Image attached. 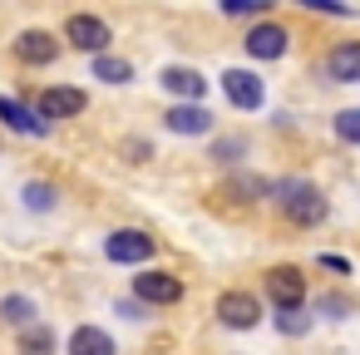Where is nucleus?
<instances>
[{"instance_id": "obj_1", "label": "nucleus", "mask_w": 360, "mask_h": 355, "mask_svg": "<svg viewBox=\"0 0 360 355\" xmlns=\"http://www.w3.org/2000/svg\"><path fill=\"white\" fill-rule=\"evenodd\" d=\"M266 193H271L276 212H281L291 227H316V222H326V198H321L316 183H306V178H281V183H271Z\"/></svg>"}, {"instance_id": "obj_2", "label": "nucleus", "mask_w": 360, "mask_h": 355, "mask_svg": "<svg viewBox=\"0 0 360 355\" xmlns=\"http://www.w3.org/2000/svg\"><path fill=\"white\" fill-rule=\"evenodd\" d=\"M104 257H109V262H119V266H139V262H148V257H153V237H148V232H139V227H119V232H109Z\"/></svg>"}, {"instance_id": "obj_3", "label": "nucleus", "mask_w": 360, "mask_h": 355, "mask_svg": "<svg viewBox=\"0 0 360 355\" xmlns=\"http://www.w3.org/2000/svg\"><path fill=\"white\" fill-rule=\"evenodd\" d=\"M266 296H271L276 311H301V301H306V276H301L296 266H271V271H266Z\"/></svg>"}, {"instance_id": "obj_4", "label": "nucleus", "mask_w": 360, "mask_h": 355, "mask_svg": "<svg viewBox=\"0 0 360 355\" xmlns=\"http://www.w3.org/2000/svg\"><path fill=\"white\" fill-rule=\"evenodd\" d=\"M65 35H70V45H75V50L94 55V60H99V55H104V45L114 40V35H109V25H104L99 15H70V20H65Z\"/></svg>"}, {"instance_id": "obj_5", "label": "nucleus", "mask_w": 360, "mask_h": 355, "mask_svg": "<svg viewBox=\"0 0 360 355\" xmlns=\"http://www.w3.org/2000/svg\"><path fill=\"white\" fill-rule=\"evenodd\" d=\"M286 45H291V35H286V25H276V20L252 25V30H247V40H242V50H247L252 60H281V55H286Z\"/></svg>"}, {"instance_id": "obj_6", "label": "nucleus", "mask_w": 360, "mask_h": 355, "mask_svg": "<svg viewBox=\"0 0 360 355\" xmlns=\"http://www.w3.org/2000/svg\"><path fill=\"white\" fill-rule=\"evenodd\" d=\"M222 94H227V104L232 109H262V99H266V84L252 75V70H227L222 75Z\"/></svg>"}, {"instance_id": "obj_7", "label": "nucleus", "mask_w": 360, "mask_h": 355, "mask_svg": "<svg viewBox=\"0 0 360 355\" xmlns=\"http://www.w3.org/2000/svg\"><path fill=\"white\" fill-rule=\"evenodd\" d=\"M134 296L143 306H178L183 301V281L168 276V271H143V276H134Z\"/></svg>"}, {"instance_id": "obj_8", "label": "nucleus", "mask_w": 360, "mask_h": 355, "mask_svg": "<svg viewBox=\"0 0 360 355\" xmlns=\"http://www.w3.org/2000/svg\"><path fill=\"white\" fill-rule=\"evenodd\" d=\"M84 104H89L84 89H75V84H50V89L40 94V109H35V114L50 124V119H75V114H84Z\"/></svg>"}, {"instance_id": "obj_9", "label": "nucleus", "mask_w": 360, "mask_h": 355, "mask_svg": "<svg viewBox=\"0 0 360 355\" xmlns=\"http://www.w3.org/2000/svg\"><path fill=\"white\" fill-rule=\"evenodd\" d=\"M217 316H222V325H232V330H252V325L262 321V301L247 296V291H222V296H217Z\"/></svg>"}, {"instance_id": "obj_10", "label": "nucleus", "mask_w": 360, "mask_h": 355, "mask_svg": "<svg viewBox=\"0 0 360 355\" xmlns=\"http://www.w3.org/2000/svg\"><path fill=\"white\" fill-rule=\"evenodd\" d=\"M163 129L168 134H212V114L202 109V104H173L168 114H163Z\"/></svg>"}, {"instance_id": "obj_11", "label": "nucleus", "mask_w": 360, "mask_h": 355, "mask_svg": "<svg viewBox=\"0 0 360 355\" xmlns=\"http://www.w3.org/2000/svg\"><path fill=\"white\" fill-rule=\"evenodd\" d=\"M158 84H163L168 94H178L183 104H198V99H202V89H207V79H202L198 70H183V65H168V70L158 75Z\"/></svg>"}, {"instance_id": "obj_12", "label": "nucleus", "mask_w": 360, "mask_h": 355, "mask_svg": "<svg viewBox=\"0 0 360 355\" xmlns=\"http://www.w3.org/2000/svg\"><path fill=\"white\" fill-rule=\"evenodd\" d=\"M326 75L335 84H360V40H345L326 55Z\"/></svg>"}, {"instance_id": "obj_13", "label": "nucleus", "mask_w": 360, "mask_h": 355, "mask_svg": "<svg viewBox=\"0 0 360 355\" xmlns=\"http://www.w3.org/2000/svg\"><path fill=\"white\" fill-rule=\"evenodd\" d=\"M15 55H20L25 65H55V60H60V45H55V35H45V30H25V35L15 40Z\"/></svg>"}, {"instance_id": "obj_14", "label": "nucleus", "mask_w": 360, "mask_h": 355, "mask_svg": "<svg viewBox=\"0 0 360 355\" xmlns=\"http://www.w3.org/2000/svg\"><path fill=\"white\" fill-rule=\"evenodd\" d=\"M0 124H6L11 134H45L50 129L35 109H25L20 99H6V94H0Z\"/></svg>"}, {"instance_id": "obj_15", "label": "nucleus", "mask_w": 360, "mask_h": 355, "mask_svg": "<svg viewBox=\"0 0 360 355\" xmlns=\"http://www.w3.org/2000/svg\"><path fill=\"white\" fill-rule=\"evenodd\" d=\"M70 355H119V350H114V335H109V330H99V325H75Z\"/></svg>"}, {"instance_id": "obj_16", "label": "nucleus", "mask_w": 360, "mask_h": 355, "mask_svg": "<svg viewBox=\"0 0 360 355\" xmlns=\"http://www.w3.org/2000/svg\"><path fill=\"white\" fill-rule=\"evenodd\" d=\"M0 321L30 330V321H35V301H30V296H6V301H0Z\"/></svg>"}, {"instance_id": "obj_17", "label": "nucleus", "mask_w": 360, "mask_h": 355, "mask_svg": "<svg viewBox=\"0 0 360 355\" xmlns=\"http://www.w3.org/2000/svg\"><path fill=\"white\" fill-rule=\"evenodd\" d=\"M94 79H104V84H129V79H134V65L119 60V55H99V60H94Z\"/></svg>"}, {"instance_id": "obj_18", "label": "nucleus", "mask_w": 360, "mask_h": 355, "mask_svg": "<svg viewBox=\"0 0 360 355\" xmlns=\"http://www.w3.org/2000/svg\"><path fill=\"white\" fill-rule=\"evenodd\" d=\"M20 355H55V330L50 325H30L20 335Z\"/></svg>"}, {"instance_id": "obj_19", "label": "nucleus", "mask_w": 360, "mask_h": 355, "mask_svg": "<svg viewBox=\"0 0 360 355\" xmlns=\"http://www.w3.org/2000/svg\"><path fill=\"white\" fill-rule=\"evenodd\" d=\"M335 138L340 143H360V109H340L335 114Z\"/></svg>"}, {"instance_id": "obj_20", "label": "nucleus", "mask_w": 360, "mask_h": 355, "mask_svg": "<svg viewBox=\"0 0 360 355\" xmlns=\"http://www.w3.org/2000/svg\"><path fill=\"white\" fill-rule=\"evenodd\" d=\"M25 207L50 212V207H55V188H50V183H25Z\"/></svg>"}, {"instance_id": "obj_21", "label": "nucleus", "mask_w": 360, "mask_h": 355, "mask_svg": "<svg viewBox=\"0 0 360 355\" xmlns=\"http://www.w3.org/2000/svg\"><path fill=\"white\" fill-rule=\"evenodd\" d=\"M276 330H281V335H306V330H311V316H306V311H281V316H276Z\"/></svg>"}, {"instance_id": "obj_22", "label": "nucleus", "mask_w": 360, "mask_h": 355, "mask_svg": "<svg viewBox=\"0 0 360 355\" xmlns=\"http://www.w3.org/2000/svg\"><path fill=\"white\" fill-rule=\"evenodd\" d=\"M222 11L227 15H266L271 0H222Z\"/></svg>"}, {"instance_id": "obj_23", "label": "nucleus", "mask_w": 360, "mask_h": 355, "mask_svg": "<svg viewBox=\"0 0 360 355\" xmlns=\"http://www.w3.org/2000/svg\"><path fill=\"white\" fill-rule=\"evenodd\" d=\"M242 148H247L242 138H222V143H212V158H217V163H237Z\"/></svg>"}, {"instance_id": "obj_24", "label": "nucleus", "mask_w": 360, "mask_h": 355, "mask_svg": "<svg viewBox=\"0 0 360 355\" xmlns=\"http://www.w3.org/2000/svg\"><path fill=\"white\" fill-rule=\"evenodd\" d=\"M321 266H330V271H345V276H350V262H345V257H330V252H326V257H321Z\"/></svg>"}, {"instance_id": "obj_25", "label": "nucleus", "mask_w": 360, "mask_h": 355, "mask_svg": "<svg viewBox=\"0 0 360 355\" xmlns=\"http://www.w3.org/2000/svg\"><path fill=\"white\" fill-rule=\"evenodd\" d=\"M119 316H129V321H143V306H139V301H119Z\"/></svg>"}]
</instances>
